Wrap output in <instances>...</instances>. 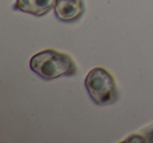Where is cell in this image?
Wrapping results in <instances>:
<instances>
[{"label": "cell", "mask_w": 153, "mask_h": 143, "mask_svg": "<svg viewBox=\"0 0 153 143\" xmlns=\"http://www.w3.org/2000/svg\"><path fill=\"white\" fill-rule=\"evenodd\" d=\"M30 67L44 80L70 77L78 73L76 62L67 53L47 49L35 54L30 60Z\"/></svg>", "instance_id": "obj_1"}, {"label": "cell", "mask_w": 153, "mask_h": 143, "mask_svg": "<svg viewBox=\"0 0 153 143\" xmlns=\"http://www.w3.org/2000/svg\"><path fill=\"white\" fill-rule=\"evenodd\" d=\"M85 88L94 104L106 106L117 102L119 90L112 74L102 66L89 70L85 78Z\"/></svg>", "instance_id": "obj_2"}, {"label": "cell", "mask_w": 153, "mask_h": 143, "mask_svg": "<svg viewBox=\"0 0 153 143\" xmlns=\"http://www.w3.org/2000/svg\"><path fill=\"white\" fill-rule=\"evenodd\" d=\"M55 16L65 23L79 21L85 14L84 0H57L55 5Z\"/></svg>", "instance_id": "obj_3"}, {"label": "cell", "mask_w": 153, "mask_h": 143, "mask_svg": "<svg viewBox=\"0 0 153 143\" xmlns=\"http://www.w3.org/2000/svg\"><path fill=\"white\" fill-rule=\"evenodd\" d=\"M57 0H16L14 10L41 17L55 9Z\"/></svg>", "instance_id": "obj_4"}, {"label": "cell", "mask_w": 153, "mask_h": 143, "mask_svg": "<svg viewBox=\"0 0 153 143\" xmlns=\"http://www.w3.org/2000/svg\"><path fill=\"white\" fill-rule=\"evenodd\" d=\"M138 134H140V138H142V142L153 143V124L145 127Z\"/></svg>", "instance_id": "obj_5"}]
</instances>
